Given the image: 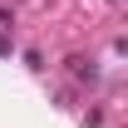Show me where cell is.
<instances>
[{"label":"cell","mask_w":128,"mask_h":128,"mask_svg":"<svg viewBox=\"0 0 128 128\" xmlns=\"http://www.w3.org/2000/svg\"><path fill=\"white\" fill-rule=\"evenodd\" d=\"M69 64H74V79H89V84L98 79V69H94V59H69Z\"/></svg>","instance_id":"1"},{"label":"cell","mask_w":128,"mask_h":128,"mask_svg":"<svg viewBox=\"0 0 128 128\" xmlns=\"http://www.w3.org/2000/svg\"><path fill=\"white\" fill-rule=\"evenodd\" d=\"M5 49H10V44H5V40H0V54H5Z\"/></svg>","instance_id":"2"}]
</instances>
